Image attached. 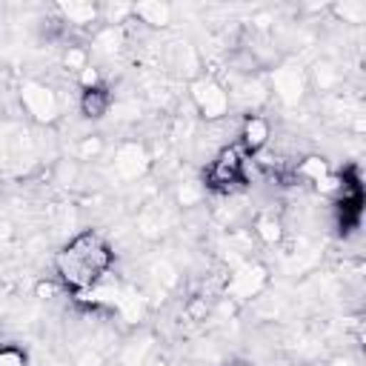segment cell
Returning <instances> with one entry per match:
<instances>
[{
    "label": "cell",
    "instance_id": "6da1fadb",
    "mask_svg": "<svg viewBox=\"0 0 366 366\" xmlns=\"http://www.w3.org/2000/svg\"><path fill=\"white\" fill-rule=\"evenodd\" d=\"M112 263H114V252L109 240L97 232H80L54 254V269L60 283L77 295L100 286Z\"/></svg>",
    "mask_w": 366,
    "mask_h": 366
},
{
    "label": "cell",
    "instance_id": "7a4b0ae2",
    "mask_svg": "<svg viewBox=\"0 0 366 366\" xmlns=\"http://www.w3.org/2000/svg\"><path fill=\"white\" fill-rule=\"evenodd\" d=\"M246 180V152L240 146H223L206 166V186L229 192Z\"/></svg>",
    "mask_w": 366,
    "mask_h": 366
},
{
    "label": "cell",
    "instance_id": "3957f363",
    "mask_svg": "<svg viewBox=\"0 0 366 366\" xmlns=\"http://www.w3.org/2000/svg\"><path fill=\"white\" fill-rule=\"evenodd\" d=\"M192 103L200 112V117L206 120H220L229 112V92L214 80V77H197L192 83Z\"/></svg>",
    "mask_w": 366,
    "mask_h": 366
},
{
    "label": "cell",
    "instance_id": "277c9868",
    "mask_svg": "<svg viewBox=\"0 0 366 366\" xmlns=\"http://www.w3.org/2000/svg\"><path fill=\"white\" fill-rule=\"evenodd\" d=\"M20 103L23 109L37 120V123H54L57 114H60V100L57 94L43 86V83H34V80H26L20 86Z\"/></svg>",
    "mask_w": 366,
    "mask_h": 366
},
{
    "label": "cell",
    "instance_id": "5b68a950",
    "mask_svg": "<svg viewBox=\"0 0 366 366\" xmlns=\"http://www.w3.org/2000/svg\"><path fill=\"white\" fill-rule=\"evenodd\" d=\"M263 286H266V269L260 263H243L229 274L226 295L234 300H249V297L260 295Z\"/></svg>",
    "mask_w": 366,
    "mask_h": 366
},
{
    "label": "cell",
    "instance_id": "8992f818",
    "mask_svg": "<svg viewBox=\"0 0 366 366\" xmlns=\"http://www.w3.org/2000/svg\"><path fill=\"white\" fill-rule=\"evenodd\" d=\"M112 169H114V174L120 180H137L149 169V152L134 140L120 143L114 157H112Z\"/></svg>",
    "mask_w": 366,
    "mask_h": 366
},
{
    "label": "cell",
    "instance_id": "52a82bcc",
    "mask_svg": "<svg viewBox=\"0 0 366 366\" xmlns=\"http://www.w3.org/2000/svg\"><path fill=\"white\" fill-rule=\"evenodd\" d=\"M272 92L286 103V106H295L303 92H306V77L300 69L295 66H280L272 71Z\"/></svg>",
    "mask_w": 366,
    "mask_h": 366
},
{
    "label": "cell",
    "instance_id": "ba28073f",
    "mask_svg": "<svg viewBox=\"0 0 366 366\" xmlns=\"http://www.w3.org/2000/svg\"><path fill=\"white\" fill-rule=\"evenodd\" d=\"M269 137H272V126H269L266 117L249 114V117L243 120V129H240V149H243L246 154L260 152V149L269 143Z\"/></svg>",
    "mask_w": 366,
    "mask_h": 366
},
{
    "label": "cell",
    "instance_id": "9c48e42d",
    "mask_svg": "<svg viewBox=\"0 0 366 366\" xmlns=\"http://www.w3.org/2000/svg\"><path fill=\"white\" fill-rule=\"evenodd\" d=\"M132 14L140 17L143 23H149V26H166L172 20V9L166 3H160V0L137 3V6H132Z\"/></svg>",
    "mask_w": 366,
    "mask_h": 366
},
{
    "label": "cell",
    "instance_id": "30bf717a",
    "mask_svg": "<svg viewBox=\"0 0 366 366\" xmlns=\"http://www.w3.org/2000/svg\"><path fill=\"white\" fill-rule=\"evenodd\" d=\"M109 106H112V97H109V92H106L103 86H97V89H83L80 109H83L86 117H103V114L109 112Z\"/></svg>",
    "mask_w": 366,
    "mask_h": 366
},
{
    "label": "cell",
    "instance_id": "8fae6325",
    "mask_svg": "<svg viewBox=\"0 0 366 366\" xmlns=\"http://www.w3.org/2000/svg\"><path fill=\"white\" fill-rule=\"evenodd\" d=\"M57 9H60V14H63L69 23H74V26H89V23H94L97 14H100V9H97L94 3H77V0L60 3Z\"/></svg>",
    "mask_w": 366,
    "mask_h": 366
},
{
    "label": "cell",
    "instance_id": "7c38bea8",
    "mask_svg": "<svg viewBox=\"0 0 366 366\" xmlns=\"http://www.w3.org/2000/svg\"><path fill=\"white\" fill-rule=\"evenodd\" d=\"M254 234H257L263 243H277L280 234H283V226H280L277 217H272V214H260L257 223H254Z\"/></svg>",
    "mask_w": 366,
    "mask_h": 366
},
{
    "label": "cell",
    "instance_id": "4fadbf2b",
    "mask_svg": "<svg viewBox=\"0 0 366 366\" xmlns=\"http://www.w3.org/2000/svg\"><path fill=\"white\" fill-rule=\"evenodd\" d=\"M297 174L306 177L309 183H317V180H323V177L329 174V166H326L320 157H306V160L297 166Z\"/></svg>",
    "mask_w": 366,
    "mask_h": 366
},
{
    "label": "cell",
    "instance_id": "5bb4252c",
    "mask_svg": "<svg viewBox=\"0 0 366 366\" xmlns=\"http://www.w3.org/2000/svg\"><path fill=\"white\" fill-rule=\"evenodd\" d=\"M335 11L343 17V23H360L366 17V3L360 0H343L335 6Z\"/></svg>",
    "mask_w": 366,
    "mask_h": 366
},
{
    "label": "cell",
    "instance_id": "9a60e30c",
    "mask_svg": "<svg viewBox=\"0 0 366 366\" xmlns=\"http://www.w3.org/2000/svg\"><path fill=\"white\" fill-rule=\"evenodd\" d=\"M120 31L114 29V26H109V29H103L97 37H94V49L97 51H103V54H112V51H117L120 49Z\"/></svg>",
    "mask_w": 366,
    "mask_h": 366
},
{
    "label": "cell",
    "instance_id": "2e32d148",
    "mask_svg": "<svg viewBox=\"0 0 366 366\" xmlns=\"http://www.w3.org/2000/svg\"><path fill=\"white\" fill-rule=\"evenodd\" d=\"M200 197H203V186H200L197 180H186V183L177 189V200H180V206H194Z\"/></svg>",
    "mask_w": 366,
    "mask_h": 366
},
{
    "label": "cell",
    "instance_id": "e0dca14e",
    "mask_svg": "<svg viewBox=\"0 0 366 366\" xmlns=\"http://www.w3.org/2000/svg\"><path fill=\"white\" fill-rule=\"evenodd\" d=\"M63 63H66V69H74V71L80 74V71L89 66V51H86V49H77V46H69Z\"/></svg>",
    "mask_w": 366,
    "mask_h": 366
},
{
    "label": "cell",
    "instance_id": "ac0fdd59",
    "mask_svg": "<svg viewBox=\"0 0 366 366\" xmlns=\"http://www.w3.org/2000/svg\"><path fill=\"white\" fill-rule=\"evenodd\" d=\"M100 152H103V140H100L97 134L83 137L80 146H77V157H80V160H92V157H97Z\"/></svg>",
    "mask_w": 366,
    "mask_h": 366
},
{
    "label": "cell",
    "instance_id": "d6986e66",
    "mask_svg": "<svg viewBox=\"0 0 366 366\" xmlns=\"http://www.w3.org/2000/svg\"><path fill=\"white\" fill-rule=\"evenodd\" d=\"M0 366H26V352L20 346H0Z\"/></svg>",
    "mask_w": 366,
    "mask_h": 366
},
{
    "label": "cell",
    "instance_id": "ffe728a7",
    "mask_svg": "<svg viewBox=\"0 0 366 366\" xmlns=\"http://www.w3.org/2000/svg\"><path fill=\"white\" fill-rule=\"evenodd\" d=\"M315 77H317L320 89H329V86L337 80V71H335L329 63H317V69H315Z\"/></svg>",
    "mask_w": 366,
    "mask_h": 366
},
{
    "label": "cell",
    "instance_id": "44dd1931",
    "mask_svg": "<svg viewBox=\"0 0 366 366\" xmlns=\"http://www.w3.org/2000/svg\"><path fill=\"white\" fill-rule=\"evenodd\" d=\"M80 83H83V89H97V86H100V74H97V69L86 66V69L80 71Z\"/></svg>",
    "mask_w": 366,
    "mask_h": 366
},
{
    "label": "cell",
    "instance_id": "7402d4cb",
    "mask_svg": "<svg viewBox=\"0 0 366 366\" xmlns=\"http://www.w3.org/2000/svg\"><path fill=\"white\" fill-rule=\"evenodd\" d=\"M206 312H209V309H206V303H203V300H194V303L189 306V315H192L194 320H200V317H206Z\"/></svg>",
    "mask_w": 366,
    "mask_h": 366
},
{
    "label": "cell",
    "instance_id": "603a6c76",
    "mask_svg": "<svg viewBox=\"0 0 366 366\" xmlns=\"http://www.w3.org/2000/svg\"><path fill=\"white\" fill-rule=\"evenodd\" d=\"M54 292H57L54 283H37V297H51Z\"/></svg>",
    "mask_w": 366,
    "mask_h": 366
},
{
    "label": "cell",
    "instance_id": "cb8c5ba5",
    "mask_svg": "<svg viewBox=\"0 0 366 366\" xmlns=\"http://www.w3.org/2000/svg\"><path fill=\"white\" fill-rule=\"evenodd\" d=\"M77 366H100V357H97V355H92V352H89V355H83V357H80V360H77Z\"/></svg>",
    "mask_w": 366,
    "mask_h": 366
},
{
    "label": "cell",
    "instance_id": "d4e9b609",
    "mask_svg": "<svg viewBox=\"0 0 366 366\" xmlns=\"http://www.w3.org/2000/svg\"><path fill=\"white\" fill-rule=\"evenodd\" d=\"M332 366H355V360H349V357H335Z\"/></svg>",
    "mask_w": 366,
    "mask_h": 366
}]
</instances>
